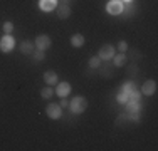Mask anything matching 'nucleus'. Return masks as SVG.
<instances>
[{
    "label": "nucleus",
    "mask_w": 158,
    "mask_h": 151,
    "mask_svg": "<svg viewBox=\"0 0 158 151\" xmlns=\"http://www.w3.org/2000/svg\"><path fill=\"white\" fill-rule=\"evenodd\" d=\"M126 116L130 121H135V123H138L140 121V112H141V104L140 101H128L126 103Z\"/></svg>",
    "instance_id": "obj_1"
},
{
    "label": "nucleus",
    "mask_w": 158,
    "mask_h": 151,
    "mask_svg": "<svg viewBox=\"0 0 158 151\" xmlns=\"http://www.w3.org/2000/svg\"><path fill=\"white\" fill-rule=\"evenodd\" d=\"M69 108L74 114H82V112L88 109V99L82 96H77V97H73L69 103Z\"/></svg>",
    "instance_id": "obj_2"
},
{
    "label": "nucleus",
    "mask_w": 158,
    "mask_h": 151,
    "mask_svg": "<svg viewBox=\"0 0 158 151\" xmlns=\"http://www.w3.org/2000/svg\"><path fill=\"white\" fill-rule=\"evenodd\" d=\"M114 54H116V49H114V45H111V44H104L103 47L98 51V57L101 60H106V62L114 57Z\"/></svg>",
    "instance_id": "obj_3"
},
{
    "label": "nucleus",
    "mask_w": 158,
    "mask_h": 151,
    "mask_svg": "<svg viewBox=\"0 0 158 151\" xmlns=\"http://www.w3.org/2000/svg\"><path fill=\"white\" fill-rule=\"evenodd\" d=\"M34 45H35L37 51H42L44 52V51H47V49L52 45V40H51V37H49V35H46V34H40V35L35 37Z\"/></svg>",
    "instance_id": "obj_4"
},
{
    "label": "nucleus",
    "mask_w": 158,
    "mask_h": 151,
    "mask_svg": "<svg viewBox=\"0 0 158 151\" xmlns=\"http://www.w3.org/2000/svg\"><path fill=\"white\" fill-rule=\"evenodd\" d=\"M15 47V39H14L12 34H5V35L0 39V51L2 52H10Z\"/></svg>",
    "instance_id": "obj_5"
},
{
    "label": "nucleus",
    "mask_w": 158,
    "mask_h": 151,
    "mask_svg": "<svg viewBox=\"0 0 158 151\" xmlns=\"http://www.w3.org/2000/svg\"><path fill=\"white\" fill-rule=\"evenodd\" d=\"M106 12L110 15H121V12H123V2H121V0H108Z\"/></svg>",
    "instance_id": "obj_6"
},
{
    "label": "nucleus",
    "mask_w": 158,
    "mask_h": 151,
    "mask_svg": "<svg viewBox=\"0 0 158 151\" xmlns=\"http://www.w3.org/2000/svg\"><path fill=\"white\" fill-rule=\"evenodd\" d=\"M46 112H47V116L51 119H59L62 116V108L59 104H56V103H51L46 108Z\"/></svg>",
    "instance_id": "obj_7"
},
{
    "label": "nucleus",
    "mask_w": 158,
    "mask_h": 151,
    "mask_svg": "<svg viewBox=\"0 0 158 151\" xmlns=\"http://www.w3.org/2000/svg\"><path fill=\"white\" fill-rule=\"evenodd\" d=\"M155 92H156V82L153 81V79H148V81L143 82L141 94H145V96H153Z\"/></svg>",
    "instance_id": "obj_8"
},
{
    "label": "nucleus",
    "mask_w": 158,
    "mask_h": 151,
    "mask_svg": "<svg viewBox=\"0 0 158 151\" xmlns=\"http://www.w3.org/2000/svg\"><path fill=\"white\" fill-rule=\"evenodd\" d=\"M56 12H57V17L61 18V20H66V18L71 17V5H67V3H59V5L56 7Z\"/></svg>",
    "instance_id": "obj_9"
},
{
    "label": "nucleus",
    "mask_w": 158,
    "mask_h": 151,
    "mask_svg": "<svg viewBox=\"0 0 158 151\" xmlns=\"http://www.w3.org/2000/svg\"><path fill=\"white\" fill-rule=\"evenodd\" d=\"M57 5H59L57 0H39V9L42 12H52V10H56Z\"/></svg>",
    "instance_id": "obj_10"
},
{
    "label": "nucleus",
    "mask_w": 158,
    "mask_h": 151,
    "mask_svg": "<svg viewBox=\"0 0 158 151\" xmlns=\"http://www.w3.org/2000/svg\"><path fill=\"white\" fill-rule=\"evenodd\" d=\"M71 84L69 82H59L57 88H56V94H57L59 97H67L71 94Z\"/></svg>",
    "instance_id": "obj_11"
},
{
    "label": "nucleus",
    "mask_w": 158,
    "mask_h": 151,
    "mask_svg": "<svg viewBox=\"0 0 158 151\" xmlns=\"http://www.w3.org/2000/svg\"><path fill=\"white\" fill-rule=\"evenodd\" d=\"M34 49H35V45H34V42H31V40H24V42H20V45H19L20 54H25V55H32Z\"/></svg>",
    "instance_id": "obj_12"
},
{
    "label": "nucleus",
    "mask_w": 158,
    "mask_h": 151,
    "mask_svg": "<svg viewBox=\"0 0 158 151\" xmlns=\"http://www.w3.org/2000/svg\"><path fill=\"white\" fill-rule=\"evenodd\" d=\"M96 71H99V74L103 76V77H113L116 72V67H114V64H113V66H99Z\"/></svg>",
    "instance_id": "obj_13"
},
{
    "label": "nucleus",
    "mask_w": 158,
    "mask_h": 151,
    "mask_svg": "<svg viewBox=\"0 0 158 151\" xmlns=\"http://www.w3.org/2000/svg\"><path fill=\"white\" fill-rule=\"evenodd\" d=\"M111 60H113V64H114V67H123L128 60V55H126V52H119V54H114V57Z\"/></svg>",
    "instance_id": "obj_14"
},
{
    "label": "nucleus",
    "mask_w": 158,
    "mask_h": 151,
    "mask_svg": "<svg viewBox=\"0 0 158 151\" xmlns=\"http://www.w3.org/2000/svg\"><path fill=\"white\" fill-rule=\"evenodd\" d=\"M44 82H46L47 86L57 84V74H56L54 71H47V72L44 74Z\"/></svg>",
    "instance_id": "obj_15"
},
{
    "label": "nucleus",
    "mask_w": 158,
    "mask_h": 151,
    "mask_svg": "<svg viewBox=\"0 0 158 151\" xmlns=\"http://www.w3.org/2000/svg\"><path fill=\"white\" fill-rule=\"evenodd\" d=\"M135 12H136V7H133V2H126L123 3V15L125 17H131V15H135Z\"/></svg>",
    "instance_id": "obj_16"
},
{
    "label": "nucleus",
    "mask_w": 158,
    "mask_h": 151,
    "mask_svg": "<svg viewBox=\"0 0 158 151\" xmlns=\"http://www.w3.org/2000/svg\"><path fill=\"white\" fill-rule=\"evenodd\" d=\"M71 45H73V47H82V45H84V35H82V34H74V35L71 37Z\"/></svg>",
    "instance_id": "obj_17"
},
{
    "label": "nucleus",
    "mask_w": 158,
    "mask_h": 151,
    "mask_svg": "<svg viewBox=\"0 0 158 151\" xmlns=\"http://www.w3.org/2000/svg\"><path fill=\"white\" fill-rule=\"evenodd\" d=\"M52 96H54V89H52V86H46V88L40 89V97H42V99H51Z\"/></svg>",
    "instance_id": "obj_18"
},
{
    "label": "nucleus",
    "mask_w": 158,
    "mask_h": 151,
    "mask_svg": "<svg viewBox=\"0 0 158 151\" xmlns=\"http://www.w3.org/2000/svg\"><path fill=\"white\" fill-rule=\"evenodd\" d=\"M136 89V84H135L133 81H128V82H125V84L119 88V91H123V92H126V94H130L131 91H135Z\"/></svg>",
    "instance_id": "obj_19"
},
{
    "label": "nucleus",
    "mask_w": 158,
    "mask_h": 151,
    "mask_svg": "<svg viewBox=\"0 0 158 151\" xmlns=\"http://www.w3.org/2000/svg\"><path fill=\"white\" fill-rule=\"evenodd\" d=\"M101 62H103V60L98 57V55H94V57L89 59V67H91V69H98V67L101 66Z\"/></svg>",
    "instance_id": "obj_20"
},
{
    "label": "nucleus",
    "mask_w": 158,
    "mask_h": 151,
    "mask_svg": "<svg viewBox=\"0 0 158 151\" xmlns=\"http://www.w3.org/2000/svg\"><path fill=\"white\" fill-rule=\"evenodd\" d=\"M140 99H141V92L138 89L131 91V92L128 94V101H140Z\"/></svg>",
    "instance_id": "obj_21"
},
{
    "label": "nucleus",
    "mask_w": 158,
    "mask_h": 151,
    "mask_svg": "<svg viewBox=\"0 0 158 151\" xmlns=\"http://www.w3.org/2000/svg\"><path fill=\"white\" fill-rule=\"evenodd\" d=\"M32 59L35 60V62H42V60L46 59V54H44L42 51H37V52H32Z\"/></svg>",
    "instance_id": "obj_22"
},
{
    "label": "nucleus",
    "mask_w": 158,
    "mask_h": 151,
    "mask_svg": "<svg viewBox=\"0 0 158 151\" xmlns=\"http://www.w3.org/2000/svg\"><path fill=\"white\" fill-rule=\"evenodd\" d=\"M116 101H118L119 104H126V103H128V94L123 92V91H119L118 96H116Z\"/></svg>",
    "instance_id": "obj_23"
},
{
    "label": "nucleus",
    "mask_w": 158,
    "mask_h": 151,
    "mask_svg": "<svg viewBox=\"0 0 158 151\" xmlns=\"http://www.w3.org/2000/svg\"><path fill=\"white\" fill-rule=\"evenodd\" d=\"M2 29H3V32H5V34H12V32H14V24L7 20V22H3Z\"/></svg>",
    "instance_id": "obj_24"
},
{
    "label": "nucleus",
    "mask_w": 158,
    "mask_h": 151,
    "mask_svg": "<svg viewBox=\"0 0 158 151\" xmlns=\"http://www.w3.org/2000/svg\"><path fill=\"white\" fill-rule=\"evenodd\" d=\"M118 51H119V52H126V51H128L126 40H119V42H118Z\"/></svg>",
    "instance_id": "obj_25"
},
{
    "label": "nucleus",
    "mask_w": 158,
    "mask_h": 151,
    "mask_svg": "<svg viewBox=\"0 0 158 151\" xmlns=\"http://www.w3.org/2000/svg\"><path fill=\"white\" fill-rule=\"evenodd\" d=\"M133 74H135V76L138 74V66H136L135 62L131 64V66H130V69H128V76H133Z\"/></svg>",
    "instance_id": "obj_26"
},
{
    "label": "nucleus",
    "mask_w": 158,
    "mask_h": 151,
    "mask_svg": "<svg viewBox=\"0 0 158 151\" xmlns=\"http://www.w3.org/2000/svg\"><path fill=\"white\" fill-rule=\"evenodd\" d=\"M141 57H143V55H141V52L138 51V49H136V51H133V54H131V59H133V62H135V60H140Z\"/></svg>",
    "instance_id": "obj_27"
},
{
    "label": "nucleus",
    "mask_w": 158,
    "mask_h": 151,
    "mask_svg": "<svg viewBox=\"0 0 158 151\" xmlns=\"http://www.w3.org/2000/svg\"><path fill=\"white\" fill-rule=\"evenodd\" d=\"M126 119H128L126 112H123V114H119L118 118H116V121H118V123H123V121H126Z\"/></svg>",
    "instance_id": "obj_28"
},
{
    "label": "nucleus",
    "mask_w": 158,
    "mask_h": 151,
    "mask_svg": "<svg viewBox=\"0 0 158 151\" xmlns=\"http://www.w3.org/2000/svg\"><path fill=\"white\" fill-rule=\"evenodd\" d=\"M61 108H67V106H69V103H67V97H61Z\"/></svg>",
    "instance_id": "obj_29"
},
{
    "label": "nucleus",
    "mask_w": 158,
    "mask_h": 151,
    "mask_svg": "<svg viewBox=\"0 0 158 151\" xmlns=\"http://www.w3.org/2000/svg\"><path fill=\"white\" fill-rule=\"evenodd\" d=\"M123 3H126V2H133V0H121Z\"/></svg>",
    "instance_id": "obj_30"
}]
</instances>
